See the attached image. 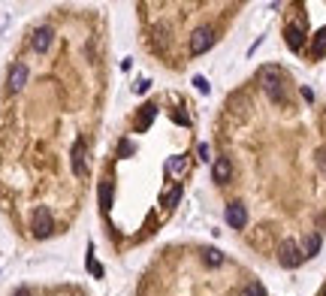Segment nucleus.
I'll return each instance as SVG.
<instances>
[{"instance_id":"nucleus-1","label":"nucleus","mask_w":326,"mask_h":296,"mask_svg":"<svg viewBox=\"0 0 326 296\" xmlns=\"http://www.w3.org/2000/svg\"><path fill=\"white\" fill-rule=\"evenodd\" d=\"M260 82L266 94L275 100V103H284V79H281V69L278 67H263L260 69Z\"/></svg>"},{"instance_id":"nucleus-2","label":"nucleus","mask_w":326,"mask_h":296,"mask_svg":"<svg viewBox=\"0 0 326 296\" xmlns=\"http://www.w3.org/2000/svg\"><path fill=\"white\" fill-rule=\"evenodd\" d=\"M278 260H281V266H287V269H293V266H299L302 263V251H299V245L296 242H281V248H278Z\"/></svg>"},{"instance_id":"nucleus-3","label":"nucleus","mask_w":326,"mask_h":296,"mask_svg":"<svg viewBox=\"0 0 326 296\" xmlns=\"http://www.w3.org/2000/svg\"><path fill=\"white\" fill-rule=\"evenodd\" d=\"M214 43V30L211 27H199L193 37H190V51L193 55H203V51H209Z\"/></svg>"},{"instance_id":"nucleus-4","label":"nucleus","mask_w":326,"mask_h":296,"mask_svg":"<svg viewBox=\"0 0 326 296\" xmlns=\"http://www.w3.org/2000/svg\"><path fill=\"white\" fill-rule=\"evenodd\" d=\"M245 221H248L245 205H242V203H230V205H227V224H230V227H235V230H242Z\"/></svg>"},{"instance_id":"nucleus-5","label":"nucleus","mask_w":326,"mask_h":296,"mask_svg":"<svg viewBox=\"0 0 326 296\" xmlns=\"http://www.w3.org/2000/svg\"><path fill=\"white\" fill-rule=\"evenodd\" d=\"M51 227H54V224H51V212H48V208H36V215H33V233L36 236H48Z\"/></svg>"},{"instance_id":"nucleus-6","label":"nucleus","mask_w":326,"mask_h":296,"mask_svg":"<svg viewBox=\"0 0 326 296\" xmlns=\"http://www.w3.org/2000/svg\"><path fill=\"white\" fill-rule=\"evenodd\" d=\"M72 172H76V176H88V166H85V142L79 139L76 145H72Z\"/></svg>"},{"instance_id":"nucleus-7","label":"nucleus","mask_w":326,"mask_h":296,"mask_svg":"<svg viewBox=\"0 0 326 296\" xmlns=\"http://www.w3.org/2000/svg\"><path fill=\"white\" fill-rule=\"evenodd\" d=\"M24 82H27V67L24 64H15L9 69V91H22Z\"/></svg>"},{"instance_id":"nucleus-8","label":"nucleus","mask_w":326,"mask_h":296,"mask_svg":"<svg viewBox=\"0 0 326 296\" xmlns=\"http://www.w3.org/2000/svg\"><path fill=\"white\" fill-rule=\"evenodd\" d=\"M51 46V27H40L33 33V51H46Z\"/></svg>"},{"instance_id":"nucleus-9","label":"nucleus","mask_w":326,"mask_h":296,"mask_svg":"<svg viewBox=\"0 0 326 296\" xmlns=\"http://www.w3.org/2000/svg\"><path fill=\"white\" fill-rule=\"evenodd\" d=\"M211 172H214V182H221V184L230 182V172H233V169H230V160H227V158H217L214 166H211Z\"/></svg>"},{"instance_id":"nucleus-10","label":"nucleus","mask_w":326,"mask_h":296,"mask_svg":"<svg viewBox=\"0 0 326 296\" xmlns=\"http://www.w3.org/2000/svg\"><path fill=\"white\" fill-rule=\"evenodd\" d=\"M284 37H287V46L293 48V51H296V48H302V40H305V37H302V27H296V24H287Z\"/></svg>"},{"instance_id":"nucleus-11","label":"nucleus","mask_w":326,"mask_h":296,"mask_svg":"<svg viewBox=\"0 0 326 296\" xmlns=\"http://www.w3.org/2000/svg\"><path fill=\"white\" fill-rule=\"evenodd\" d=\"M317 251H320V236H317V233L305 236V242H302V257H314Z\"/></svg>"},{"instance_id":"nucleus-12","label":"nucleus","mask_w":326,"mask_h":296,"mask_svg":"<svg viewBox=\"0 0 326 296\" xmlns=\"http://www.w3.org/2000/svg\"><path fill=\"white\" fill-rule=\"evenodd\" d=\"M323 51H326V30L317 33V37H314V46H311V55H314V58H320Z\"/></svg>"},{"instance_id":"nucleus-13","label":"nucleus","mask_w":326,"mask_h":296,"mask_svg":"<svg viewBox=\"0 0 326 296\" xmlns=\"http://www.w3.org/2000/svg\"><path fill=\"white\" fill-rule=\"evenodd\" d=\"M239 296H266V290H263V284H260V281H248V284H245V290H242Z\"/></svg>"},{"instance_id":"nucleus-14","label":"nucleus","mask_w":326,"mask_h":296,"mask_svg":"<svg viewBox=\"0 0 326 296\" xmlns=\"http://www.w3.org/2000/svg\"><path fill=\"white\" fill-rule=\"evenodd\" d=\"M100 203H103V208L112 205V187H109V182H103V184H100Z\"/></svg>"},{"instance_id":"nucleus-15","label":"nucleus","mask_w":326,"mask_h":296,"mask_svg":"<svg viewBox=\"0 0 326 296\" xmlns=\"http://www.w3.org/2000/svg\"><path fill=\"white\" fill-rule=\"evenodd\" d=\"M154 112H157V106H145V115H142V121H139V127L145 130V127H148L151 124V118H154Z\"/></svg>"},{"instance_id":"nucleus-16","label":"nucleus","mask_w":326,"mask_h":296,"mask_svg":"<svg viewBox=\"0 0 326 296\" xmlns=\"http://www.w3.org/2000/svg\"><path fill=\"white\" fill-rule=\"evenodd\" d=\"M221 260H224V254H221V251H211V248L206 251V263H211V266H217V263H221Z\"/></svg>"},{"instance_id":"nucleus-17","label":"nucleus","mask_w":326,"mask_h":296,"mask_svg":"<svg viewBox=\"0 0 326 296\" xmlns=\"http://www.w3.org/2000/svg\"><path fill=\"white\" fill-rule=\"evenodd\" d=\"M88 269H91V272H94L97 278L103 275V266H100V263H97V260H94V254H88Z\"/></svg>"},{"instance_id":"nucleus-18","label":"nucleus","mask_w":326,"mask_h":296,"mask_svg":"<svg viewBox=\"0 0 326 296\" xmlns=\"http://www.w3.org/2000/svg\"><path fill=\"white\" fill-rule=\"evenodd\" d=\"M185 169V158H175V160H169V172H181Z\"/></svg>"},{"instance_id":"nucleus-19","label":"nucleus","mask_w":326,"mask_h":296,"mask_svg":"<svg viewBox=\"0 0 326 296\" xmlns=\"http://www.w3.org/2000/svg\"><path fill=\"white\" fill-rule=\"evenodd\" d=\"M178 197H181V187H175V190H172V194L166 197V205H175V203H178Z\"/></svg>"},{"instance_id":"nucleus-20","label":"nucleus","mask_w":326,"mask_h":296,"mask_svg":"<svg viewBox=\"0 0 326 296\" xmlns=\"http://www.w3.org/2000/svg\"><path fill=\"white\" fill-rule=\"evenodd\" d=\"M317 166L326 172V148H320V151H317Z\"/></svg>"},{"instance_id":"nucleus-21","label":"nucleus","mask_w":326,"mask_h":296,"mask_svg":"<svg viewBox=\"0 0 326 296\" xmlns=\"http://www.w3.org/2000/svg\"><path fill=\"white\" fill-rule=\"evenodd\" d=\"M12 296H30V290H27V287H18V290H15Z\"/></svg>"}]
</instances>
